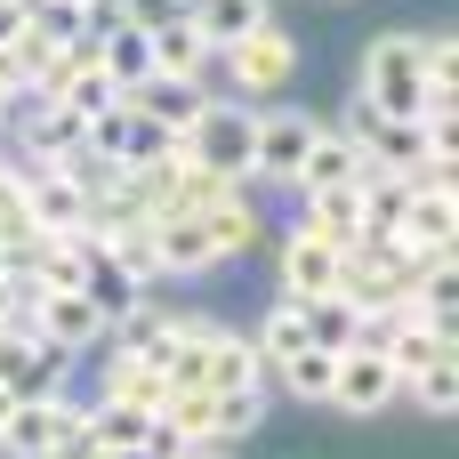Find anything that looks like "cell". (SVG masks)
<instances>
[{
  "mask_svg": "<svg viewBox=\"0 0 459 459\" xmlns=\"http://www.w3.org/2000/svg\"><path fill=\"white\" fill-rule=\"evenodd\" d=\"M73 459H89V452H73Z\"/></svg>",
  "mask_w": 459,
  "mask_h": 459,
  "instance_id": "cell-28",
  "label": "cell"
},
{
  "mask_svg": "<svg viewBox=\"0 0 459 459\" xmlns=\"http://www.w3.org/2000/svg\"><path fill=\"white\" fill-rule=\"evenodd\" d=\"M403 403L428 411V420H459V355L428 363V371H411V379H403Z\"/></svg>",
  "mask_w": 459,
  "mask_h": 459,
  "instance_id": "cell-20",
  "label": "cell"
},
{
  "mask_svg": "<svg viewBox=\"0 0 459 459\" xmlns=\"http://www.w3.org/2000/svg\"><path fill=\"white\" fill-rule=\"evenodd\" d=\"M315 129H323V113H307V105H258V161H250V178L290 186L307 145H315Z\"/></svg>",
  "mask_w": 459,
  "mask_h": 459,
  "instance_id": "cell-9",
  "label": "cell"
},
{
  "mask_svg": "<svg viewBox=\"0 0 459 459\" xmlns=\"http://www.w3.org/2000/svg\"><path fill=\"white\" fill-rule=\"evenodd\" d=\"M24 323H32V339L65 347L73 363H81L89 347H105V315L89 307V290H81V282H65V290H32V299H24Z\"/></svg>",
  "mask_w": 459,
  "mask_h": 459,
  "instance_id": "cell-8",
  "label": "cell"
},
{
  "mask_svg": "<svg viewBox=\"0 0 459 459\" xmlns=\"http://www.w3.org/2000/svg\"><path fill=\"white\" fill-rule=\"evenodd\" d=\"M299 226H307V234H323L331 250H355V242H363V202H355V186L299 194Z\"/></svg>",
  "mask_w": 459,
  "mask_h": 459,
  "instance_id": "cell-16",
  "label": "cell"
},
{
  "mask_svg": "<svg viewBox=\"0 0 459 459\" xmlns=\"http://www.w3.org/2000/svg\"><path fill=\"white\" fill-rule=\"evenodd\" d=\"M56 105H73L81 121H105V113L121 105V89H113V81H105V73H97L89 56H81V65H73V73L56 81Z\"/></svg>",
  "mask_w": 459,
  "mask_h": 459,
  "instance_id": "cell-21",
  "label": "cell"
},
{
  "mask_svg": "<svg viewBox=\"0 0 459 459\" xmlns=\"http://www.w3.org/2000/svg\"><path fill=\"white\" fill-rule=\"evenodd\" d=\"M210 65H218V81H226L234 97L266 105V97H282V89L299 81V40L282 32V16H266L258 32H242V40L210 48Z\"/></svg>",
  "mask_w": 459,
  "mask_h": 459,
  "instance_id": "cell-3",
  "label": "cell"
},
{
  "mask_svg": "<svg viewBox=\"0 0 459 459\" xmlns=\"http://www.w3.org/2000/svg\"><path fill=\"white\" fill-rule=\"evenodd\" d=\"M355 105L371 113H395V121H420L428 113V65H420V32H379L355 65Z\"/></svg>",
  "mask_w": 459,
  "mask_h": 459,
  "instance_id": "cell-2",
  "label": "cell"
},
{
  "mask_svg": "<svg viewBox=\"0 0 459 459\" xmlns=\"http://www.w3.org/2000/svg\"><path fill=\"white\" fill-rule=\"evenodd\" d=\"M186 16H194V32H202L210 48H226V40H242V32H258V24L274 16V0H186Z\"/></svg>",
  "mask_w": 459,
  "mask_h": 459,
  "instance_id": "cell-19",
  "label": "cell"
},
{
  "mask_svg": "<svg viewBox=\"0 0 459 459\" xmlns=\"http://www.w3.org/2000/svg\"><path fill=\"white\" fill-rule=\"evenodd\" d=\"M145 24H153V81H202V73H210V40L194 32L186 8L145 16Z\"/></svg>",
  "mask_w": 459,
  "mask_h": 459,
  "instance_id": "cell-14",
  "label": "cell"
},
{
  "mask_svg": "<svg viewBox=\"0 0 459 459\" xmlns=\"http://www.w3.org/2000/svg\"><path fill=\"white\" fill-rule=\"evenodd\" d=\"M65 8H89V16H97V0H65Z\"/></svg>",
  "mask_w": 459,
  "mask_h": 459,
  "instance_id": "cell-27",
  "label": "cell"
},
{
  "mask_svg": "<svg viewBox=\"0 0 459 459\" xmlns=\"http://www.w3.org/2000/svg\"><path fill=\"white\" fill-rule=\"evenodd\" d=\"M274 274H282V299H315V290H339V274H347V250H331L323 234L290 226V234H282V258H274Z\"/></svg>",
  "mask_w": 459,
  "mask_h": 459,
  "instance_id": "cell-13",
  "label": "cell"
},
{
  "mask_svg": "<svg viewBox=\"0 0 459 459\" xmlns=\"http://www.w3.org/2000/svg\"><path fill=\"white\" fill-rule=\"evenodd\" d=\"M331 363H339L331 347H290V355L266 363V387H282L290 403H315V411H323V395H331Z\"/></svg>",
  "mask_w": 459,
  "mask_h": 459,
  "instance_id": "cell-17",
  "label": "cell"
},
{
  "mask_svg": "<svg viewBox=\"0 0 459 459\" xmlns=\"http://www.w3.org/2000/svg\"><path fill=\"white\" fill-rule=\"evenodd\" d=\"M395 242H403L411 258H428V250H459V186H411Z\"/></svg>",
  "mask_w": 459,
  "mask_h": 459,
  "instance_id": "cell-12",
  "label": "cell"
},
{
  "mask_svg": "<svg viewBox=\"0 0 459 459\" xmlns=\"http://www.w3.org/2000/svg\"><path fill=\"white\" fill-rule=\"evenodd\" d=\"M65 379H73V355L65 347L32 339V323H0V387L8 395H48Z\"/></svg>",
  "mask_w": 459,
  "mask_h": 459,
  "instance_id": "cell-10",
  "label": "cell"
},
{
  "mask_svg": "<svg viewBox=\"0 0 459 459\" xmlns=\"http://www.w3.org/2000/svg\"><path fill=\"white\" fill-rule=\"evenodd\" d=\"M178 153L194 169H210L218 186H250L258 161V105L250 97H202V113L178 129Z\"/></svg>",
  "mask_w": 459,
  "mask_h": 459,
  "instance_id": "cell-1",
  "label": "cell"
},
{
  "mask_svg": "<svg viewBox=\"0 0 459 459\" xmlns=\"http://www.w3.org/2000/svg\"><path fill=\"white\" fill-rule=\"evenodd\" d=\"M8 403H16V395H8V387H0V428H8Z\"/></svg>",
  "mask_w": 459,
  "mask_h": 459,
  "instance_id": "cell-26",
  "label": "cell"
},
{
  "mask_svg": "<svg viewBox=\"0 0 459 459\" xmlns=\"http://www.w3.org/2000/svg\"><path fill=\"white\" fill-rule=\"evenodd\" d=\"M24 24H32V0H0V48H16Z\"/></svg>",
  "mask_w": 459,
  "mask_h": 459,
  "instance_id": "cell-23",
  "label": "cell"
},
{
  "mask_svg": "<svg viewBox=\"0 0 459 459\" xmlns=\"http://www.w3.org/2000/svg\"><path fill=\"white\" fill-rule=\"evenodd\" d=\"M299 323H307V339L315 347H355V331H363V307L347 299V290H315V299H299Z\"/></svg>",
  "mask_w": 459,
  "mask_h": 459,
  "instance_id": "cell-18",
  "label": "cell"
},
{
  "mask_svg": "<svg viewBox=\"0 0 459 459\" xmlns=\"http://www.w3.org/2000/svg\"><path fill=\"white\" fill-rule=\"evenodd\" d=\"M97 459H161V452H145V444H129V452H97Z\"/></svg>",
  "mask_w": 459,
  "mask_h": 459,
  "instance_id": "cell-25",
  "label": "cell"
},
{
  "mask_svg": "<svg viewBox=\"0 0 459 459\" xmlns=\"http://www.w3.org/2000/svg\"><path fill=\"white\" fill-rule=\"evenodd\" d=\"M395 403H403V379H395V363H387L379 347H339L323 411H339V420H379V411H395Z\"/></svg>",
  "mask_w": 459,
  "mask_h": 459,
  "instance_id": "cell-6",
  "label": "cell"
},
{
  "mask_svg": "<svg viewBox=\"0 0 459 459\" xmlns=\"http://www.w3.org/2000/svg\"><path fill=\"white\" fill-rule=\"evenodd\" d=\"M153 121H169V129H186L194 113H202V81H145V89H129Z\"/></svg>",
  "mask_w": 459,
  "mask_h": 459,
  "instance_id": "cell-22",
  "label": "cell"
},
{
  "mask_svg": "<svg viewBox=\"0 0 459 459\" xmlns=\"http://www.w3.org/2000/svg\"><path fill=\"white\" fill-rule=\"evenodd\" d=\"M89 153H97V161H113V169H129V178H145V169H161V161L178 153V129H169V121H153L137 97H121L105 121H89Z\"/></svg>",
  "mask_w": 459,
  "mask_h": 459,
  "instance_id": "cell-5",
  "label": "cell"
},
{
  "mask_svg": "<svg viewBox=\"0 0 459 459\" xmlns=\"http://www.w3.org/2000/svg\"><path fill=\"white\" fill-rule=\"evenodd\" d=\"M129 444H145L153 452V403H137V395H89L81 403V452H129Z\"/></svg>",
  "mask_w": 459,
  "mask_h": 459,
  "instance_id": "cell-11",
  "label": "cell"
},
{
  "mask_svg": "<svg viewBox=\"0 0 459 459\" xmlns=\"http://www.w3.org/2000/svg\"><path fill=\"white\" fill-rule=\"evenodd\" d=\"M363 169H371V153H363V145H355V137H347V129H331V121H323V129H315V145H307V161H299V178H290V186H299V194H323V186H355V178H363Z\"/></svg>",
  "mask_w": 459,
  "mask_h": 459,
  "instance_id": "cell-15",
  "label": "cell"
},
{
  "mask_svg": "<svg viewBox=\"0 0 459 459\" xmlns=\"http://www.w3.org/2000/svg\"><path fill=\"white\" fill-rule=\"evenodd\" d=\"M0 452L8 459H73L81 452V403H73V387L16 395L8 403V428H0Z\"/></svg>",
  "mask_w": 459,
  "mask_h": 459,
  "instance_id": "cell-4",
  "label": "cell"
},
{
  "mask_svg": "<svg viewBox=\"0 0 459 459\" xmlns=\"http://www.w3.org/2000/svg\"><path fill=\"white\" fill-rule=\"evenodd\" d=\"M89 65L129 97V89H145L153 81V24L145 16H113V8H97V24H89Z\"/></svg>",
  "mask_w": 459,
  "mask_h": 459,
  "instance_id": "cell-7",
  "label": "cell"
},
{
  "mask_svg": "<svg viewBox=\"0 0 459 459\" xmlns=\"http://www.w3.org/2000/svg\"><path fill=\"white\" fill-rule=\"evenodd\" d=\"M169 459H234V444H186V452H169Z\"/></svg>",
  "mask_w": 459,
  "mask_h": 459,
  "instance_id": "cell-24",
  "label": "cell"
}]
</instances>
